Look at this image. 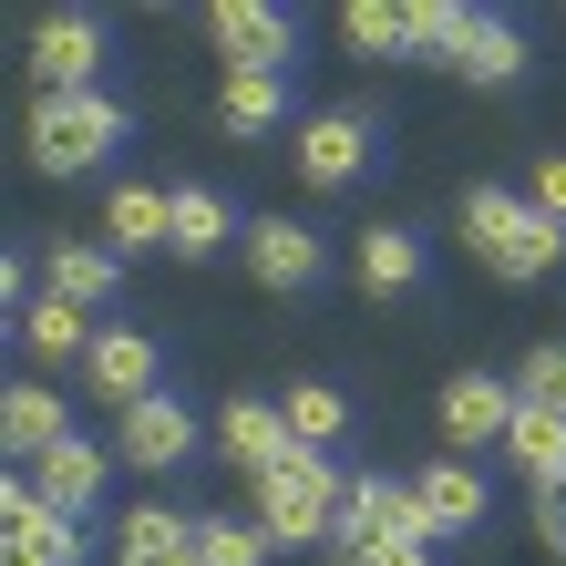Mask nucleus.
<instances>
[{
  "mask_svg": "<svg viewBox=\"0 0 566 566\" xmlns=\"http://www.w3.org/2000/svg\"><path fill=\"white\" fill-rule=\"evenodd\" d=\"M463 238H474V258H484L494 279H515V289L556 279V258H566V227L536 217V207L505 196V186H474V196H463Z\"/></svg>",
  "mask_w": 566,
  "mask_h": 566,
  "instance_id": "f257e3e1",
  "label": "nucleus"
},
{
  "mask_svg": "<svg viewBox=\"0 0 566 566\" xmlns=\"http://www.w3.org/2000/svg\"><path fill=\"white\" fill-rule=\"evenodd\" d=\"M124 135H135V114H124L114 93H42L31 124H21V145H31L42 176H93Z\"/></svg>",
  "mask_w": 566,
  "mask_h": 566,
  "instance_id": "f03ea898",
  "label": "nucleus"
},
{
  "mask_svg": "<svg viewBox=\"0 0 566 566\" xmlns=\"http://www.w3.org/2000/svg\"><path fill=\"white\" fill-rule=\"evenodd\" d=\"M340 494L350 474H329V453L298 443L269 484H258V525H269V546H329V525H340Z\"/></svg>",
  "mask_w": 566,
  "mask_h": 566,
  "instance_id": "7ed1b4c3",
  "label": "nucleus"
},
{
  "mask_svg": "<svg viewBox=\"0 0 566 566\" xmlns=\"http://www.w3.org/2000/svg\"><path fill=\"white\" fill-rule=\"evenodd\" d=\"M422 536V494H412V474H350V494H340V525H329V556L340 566H371L381 546H412ZM432 546V536H422Z\"/></svg>",
  "mask_w": 566,
  "mask_h": 566,
  "instance_id": "20e7f679",
  "label": "nucleus"
},
{
  "mask_svg": "<svg viewBox=\"0 0 566 566\" xmlns=\"http://www.w3.org/2000/svg\"><path fill=\"white\" fill-rule=\"evenodd\" d=\"M207 42H217L227 73H289V62H298V21L269 11V0H217V11H207Z\"/></svg>",
  "mask_w": 566,
  "mask_h": 566,
  "instance_id": "39448f33",
  "label": "nucleus"
},
{
  "mask_svg": "<svg viewBox=\"0 0 566 566\" xmlns=\"http://www.w3.org/2000/svg\"><path fill=\"white\" fill-rule=\"evenodd\" d=\"M0 525H11V536H0V566H83V525L52 515L21 474H11V494H0Z\"/></svg>",
  "mask_w": 566,
  "mask_h": 566,
  "instance_id": "423d86ee",
  "label": "nucleus"
},
{
  "mask_svg": "<svg viewBox=\"0 0 566 566\" xmlns=\"http://www.w3.org/2000/svg\"><path fill=\"white\" fill-rule=\"evenodd\" d=\"M319 269H329L319 227H298V217H258V227H248V279H258V289L298 298V289H319Z\"/></svg>",
  "mask_w": 566,
  "mask_h": 566,
  "instance_id": "0eeeda50",
  "label": "nucleus"
},
{
  "mask_svg": "<svg viewBox=\"0 0 566 566\" xmlns=\"http://www.w3.org/2000/svg\"><path fill=\"white\" fill-rule=\"evenodd\" d=\"M31 73H42V93H93V73H104V21L93 11H52L42 31H31Z\"/></svg>",
  "mask_w": 566,
  "mask_h": 566,
  "instance_id": "6e6552de",
  "label": "nucleus"
},
{
  "mask_svg": "<svg viewBox=\"0 0 566 566\" xmlns=\"http://www.w3.org/2000/svg\"><path fill=\"white\" fill-rule=\"evenodd\" d=\"M432 412H443V443H453V453H484V443H505V432H515V381L453 371V381H443V402H432Z\"/></svg>",
  "mask_w": 566,
  "mask_h": 566,
  "instance_id": "1a4fd4ad",
  "label": "nucleus"
},
{
  "mask_svg": "<svg viewBox=\"0 0 566 566\" xmlns=\"http://www.w3.org/2000/svg\"><path fill=\"white\" fill-rule=\"evenodd\" d=\"M217 453H227V474L269 484L279 463L298 453V432H289V412H279V402H227V412H217Z\"/></svg>",
  "mask_w": 566,
  "mask_h": 566,
  "instance_id": "9d476101",
  "label": "nucleus"
},
{
  "mask_svg": "<svg viewBox=\"0 0 566 566\" xmlns=\"http://www.w3.org/2000/svg\"><path fill=\"white\" fill-rule=\"evenodd\" d=\"M371 114H310V124H298V176H310V186H360V176H371Z\"/></svg>",
  "mask_w": 566,
  "mask_h": 566,
  "instance_id": "9b49d317",
  "label": "nucleus"
},
{
  "mask_svg": "<svg viewBox=\"0 0 566 566\" xmlns=\"http://www.w3.org/2000/svg\"><path fill=\"white\" fill-rule=\"evenodd\" d=\"M155 381H165V350L145 340V329H104V340H93V360H83V391H104L114 412L155 402Z\"/></svg>",
  "mask_w": 566,
  "mask_h": 566,
  "instance_id": "f8f14e48",
  "label": "nucleus"
},
{
  "mask_svg": "<svg viewBox=\"0 0 566 566\" xmlns=\"http://www.w3.org/2000/svg\"><path fill=\"white\" fill-rule=\"evenodd\" d=\"M412 494H422V536L432 546H443V536H474V525H484V505H494V494H484V474H474V463H422V474H412Z\"/></svg>",
  "mask_w": 566,
  "mask_h": 566,
  "instance_id": "ddd939ff",
  "label": "nucleus"
},
{
  "mask_svg": "<svg viewBox=\"0 0 566 566\" xmlns=\"http://www.w3.org/2000/svg\"><path fill=\"white\" fill-rule=\"evenodd\" d=\"M104 474H114V463H104V443H83V432H73V443H52L21 484L42 494L52 515H73V525H83V515H93V494H104Z\"/></svg>",
  "mask_w": 566,
  "mask_h": 566,
  "instance_id": "4468645a",
  "label": "nucleus"
},
{
  "mask_svg": "<svg viewBox=\"0 0 566 566\" xmlns=\"http://www.w3.org/2000/svg\"><path fill=\"white\" fill-rule=\"evenodd\" d=\"M114 453H124V463H145V474H165V463H186V453H196V412L176 402V391H155V402L124 412Z\"/></svg>",
  "mask_w": 566,
  "mask_h": 566,
  "instance_id": "2eb2a0df",
  "label": "nucleus"
},
{
  "mask_svg": "<svg viewBox=\"0 0 566 566\" xmlns=\"http://www.w3.org/2000/svg\"><path fill=\"white\" fill-rule=\"evenodd\" d=\"M0 443H11V463L31 474L52 443H73V412H62V391H42V381H11V402H0Z\"/></svg>",
  "mask_w": 566,
  "mask_h": 566,
  "instance_id": "dca6fc26",
  "label": "nucleus"
},
{
  "mask_svg": "<svg viewBox=\"0 0 566 566\" xmlns=\"http://www.w3.org/2000/svg\"><path fill=\"white\" fill-rule=\"evenodd\" d=\"M176 238V186H114L104 196V248L135 258V248H165Z\"/></svg>",
  "mask_w": 566,
  "mask_h": 566,
  "instance_id": "f3484780",
  "label": "nucleus"
},
{
  "mask_svg": "<svg viewBox=\"0 0 566 566\" xmlns=\"http://www.w3.org/2000/svg\"><path fill=\"white\" fill-rule=\"evenodd\" d=\"M42 289H52V298H83V310H104V298L124 289V258H114L104 238H62V248L42 258Z\"/></svg>",
  "mask_w": 566,
  "mask_h": 566,
  "instance_id": "a211bd4d",
  "label": "nucleus"
},
{
  "mask_svg": "<svg viewBox=\"0 0 566 566\" xmlns=\"http://www.w3.org/2000/svg\"><path fill=\"white\" fill-rule=\"evenodd\" d=\"M93 340H104V329H93V310H83V298H31V310H21V350L31 360H93Z\"/></svg>",
  "mask_w": 566,
  "mask_h": 566,
  "instance_id": "6ab92c4d",
  "label": "nucleus"
},
{
  "mask_svg": "<svg viewBox=\"0 0 566 566\" xmlns=\"http://www.w3.org/2000/svg\"><path fill=\"white\" fill-rule=\"evenodd\" d=\"M350 269H360V289H371V298H402V289H422V238L381 217V227H360Z\"/></svg>",
  "mask_w": 566,
  "mask_h": 566,
  "instance_id": "aec40b11",
  "label": "nucleus"
},
{
  "mask_svg": "<svg viewBox=\"0 0 566 566\" xmlns=\"http://www.w3.org/2000/svg\"><path fill=\"white\" fill-rule=\"evenodd\" d=\"M114 556H124V566H196V515L135 505V515H124V536H114Z\"/></svg>",
  "mask_w": 566,
  "mask_h": 566,
  "instance_id": "412c9836",
  "label": "nucleus"
},
{
  "mask_svg": "<svg viewBox=\"0 0 566 566\" xmlns=\"http://www.w3.org/2000/svg\"><path fill=\"white\" fill-rule=\"evenodd\" d=\"M453 73H463V83H484V93H494V83H515V73H525V31H515V21H494V11H474V21H463V42H453Z\"/></svg>",
  "mask_w": 566,
  "mask_h": 566,
  "instance_id": "4be33fe9",
  "label": "nucleus"
},
{
  "mask_svg": "<svg viewBox=\"0 0 566 566\" xmlns=\"http://www.w3.org/2000/svg\"><path fill=\"white\" fill-rule=\"evenodd\" d=\"M217 114H227V135H279L289 124V73H217Z\"/></svg>",
  "mask_w": 566,
  "mask_h": 566,
  "instance_id": "5701e85b",
  "label": "nucleus"
},
{
  "mask_svg": "<svg viewBox=\"0 0 566 566\" xmlns=\"http://www.w3.org/2000/svg\"><path fill=\"white\" fill-rule=\"evenodd\" d=\"M505 463H515V474H536V484H556V474H566V412H546V402H515Z\"/></svg>",
  "mask_w": 566,
  "mask_h": 566,
  "instance_id": "b1692460",
  "label": "nucleus"
},
{
  "mask_svg": "<svg viewBox=\"0 0 566 566\" xmlns=\"http://www.w3.org/2000/svg\"><path fill=\"white\" fill-rule=\"evenodd\" d=\"M289 432H298V443H310V453H329V443H340V432H350V402H340V391H329V381H298L289 391Z\"/></svg>",
  "mask_w": 566,
  "mask_h": 566,
  "instance_id": "393cba45",
  "label": "nucleus"
},
{
  "mask_svg": "<svg viewBox=\"0 0 566 566\" xmlns=\"http://www.w3.org/2000/svg\"><path fill=\"white\" fill-rule=\"evenodd\" d=\"M176 258H217L227 248V196H207V186H176V238H165Z\"/></svg>",
  "mask_w": 566,
  "mask_h": 566,
  "instance_id": "a878e982",
  "label": "nucleus"
},
{
  "mask_svg": "<svg viewBox=\"0 0 566 566\" xmlns=\"http://www.w3.org/2000/svg\"><path fill=\"white\" fill-rule=\"evenodd\" d=\"M463 0H402V42L412 52H432V62H453V42H463Z\"/></svg>",
  "mask_w": 566,
  "mask_h": 566,
  "instance_id": "bb28decb",
  "label": "nucleus"
},
{
  "mask_svg": "<svg viewBox=\"0 0 566 566\" xmlns=\"http://www.w3.org/2000/svg\"><path fill=\"white\" fill-rule=\"evenodd\" d=\"M196 566H269V525H227V515H207V525H196Z\"/></svg>",
  "mask_w": 566,
  "mask_h": 566,
  "instance_id": "cd10ccee",
  "label": "nucleus"
},
{
  "mask_svg": "<svg viewBox=\"0 0 566 566\" xmlns=\"http://www.w3.org/2000/svg\"><path fill=\"white\" fill-rule=\"evenodd\" d=\"M340 31H350V52H412V42H402V11H391V0H350V11H340Z\"/></svg>",
  "mask_w": 566,
  "mask_h": 566,
  "instance_id": "c85d7f7f",
  "label": "nucleus"
},
{
  "mask_svg": "<svg viewBox=\"0 0 566 566\" xmlns=\"http://www.w3.org/2000/svg\"><path fill=\"white\" fill-rule=\"evenodd\" d=\"M515 402H546V412H566V350H556V340H546V350H525Z\"/></svg>",
  "mask_w": 566,
  "mask_h": 566,
  "instance_id": "c756f323",
  "label": "nucleus"
},
{
  "mask_svg": "<svg viewBox=\"0 0 566 566\" xmlns=\"http://www.w3.org/2000/svg\"><path fill=\"white\" fill-rule=\"evenodd\" d=\"M525 207L566 227V155H546V165H536V186H525Z\"/></svg>",
  "mask_w": 566,
  "mask_h": 566,
  "instance_id": "7c9ffc66",
  "label": "nucleus"
},
{
  "mask_svg": "<svg viewBox=\"0 0 566 566\" xmlns=\"http://www.w3.org/2000/svg\"><path fill=\"white\" fill-rule=\"evenodd\" d=\"M536 536L566 556V474H556V484H536Z\"/></svg>",
  "mask_w": 566,
  "mask_h": 566,
  "instance_id": "2f4dec72",
  "label": "nucleus"
},
{
  "mask_svg": "<svg viewBox=\"0 0 566 566\" xmlns=\"http://www.w3.org/2000/svg\"><path fill=\"white\" fill-rule=\"evenodd\" d=\"M31 279H42V269H31V258L11 248V258H0V298H21V310H31Z\"/></svg>",
  "mask_w": 566,
  "mask_h": 566,
  "instance_id": "473e14b6",
  "label": "nucleus"
},
{
  "mask_svg": "<svg viewBox=\"0 0 566 566\" xmlns=\"http://www.w3.org/2000/svg\"><path fill=\"white\" fill-rule=\"evenodd\" d=\"M371 566H432V546H422V536H412V546H381Z\"/></svg>",
  "mask_w": 566,
  "mask_h": 566,
  "instance_id": "72a5a7b5",
  "label": "nucleus"
}]
</instances>
